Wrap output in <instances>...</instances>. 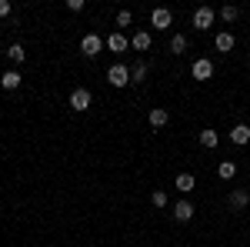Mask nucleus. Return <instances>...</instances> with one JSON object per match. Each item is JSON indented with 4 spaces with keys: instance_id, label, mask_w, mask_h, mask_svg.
<instances>
[{
    "instance_id": "f257e3e1",
    "label": "nucleus",
    "mask_w": 250,
    "mask_h": 247,
    "mask_svg": "<svg viewBox=\"0 0 250 247\" xmlns=\"http://www.w3.org/2000/svg\"><path fill=\"white\" fill-rule=\"evenodd\" d=\"M107 84H110V87H127V84H130V67H127V64H114V67L107 70Z\"/></svg>"
},
{
    "instance_id": "f03ea898",
    "label": "nucleus",
    "mask_w": 250,
    "mask_h": 247,
    "mask_svg": "<svg viewBox=\"0 0 250 247\" xmlns=\"http://www.w3.org/2000/svg\"><path fill=\"white\" fill-rule=\"evenodd\" d=\"M213 20H217V10H213V7H197V10H193V27H197V30H210Z\"/></svg>"
},
{
    "instance_id": "7ed1b4c3",
    "label": "nucleus",
    "mask_w": 250,
    "mask_h": 247,
    "mask_svg": "<svg viewBox=\"0 0 250 247\" xmlns=\"http://www.w3.org/2000/svg\"><path fill=\"white\" fill-rule=\"evenodd\" d=\"M90 104H94V97H90V90H87V87H77V90L70 94V107H74L77 114L90 111Z\"/></svg>"
},
{
    "instance_id": "20e7f679",
    "label": "nucleus",
    "mask_w": 250,
    "mask_h": 247,
    "mask_svg": "<svg viewBox=\"0 0 250 247\" xmlns=\"http://www.w3.org/2000/svg\"><path fill=\"white\" fill-rule=\"evenodd\" d=\"M150 23H154L157 30H170V23H173V14H170V7H157L154 14H150Z\"/></svg>"
},
{
    "instance_id": "39448f33",
    "label": "nucleus",
    "mask_w": 250,
    "mask_h": 247,
    "mask_svg": "<svg viewBox=\"0 0 250 247\" xmlns=\"http://www.w3.org/2000/svg\"><path fill=\"white\" fill-rule=\"evenodd\" d=\"M190 74L197 77V80H210V77H213V64L207 57H197V60H193V67H190Z\"/></svg>"
},
{
    "instance_id": "423d86ee",
    "label": "nucleus",
    "mask_w": 250,
    "mask_h": 247,
    "mask_svg": "<svg viewBox=\"0 0 250 247\" xmlns=\"http://www.w3.org/2000/svg\"><path fill=\"white\" fill-rule=\"evenodd\" d=\"M170 214H173V221H180V224H187V221H190V217L197 214V210H193V204H190V201H177Z\"/></svg>"
},
{
    "instance_id": "0eeeda50",
    "label": "nucleus",
    "mask_w": 250,
    "mask_h": 247,
    "mask_svg": "<svg viewBox=\"0 0 250 247\" xmlns=\"http://www.w3.org/2000/svg\"><path fill=\"white\" fill-rule=\"evenodd\" d=\"M100 47H104V40L97 37V34H87V37L80 40V50H83L87 57H97V54H100Z\"/></svg>"
},
{
    "instance_id": "6e6552de",
    "label": "nucleus",
    "mask_w": 250,
    "mask_h": 247,
    "mask_svg": "<svg viewBox=\"0 0 250 247\" xmlns=\"http://www.w3.org/2000/svg\"><path fill=\"white\" fill-rule=\"evenodd\" d=\"M230 210H244L250 204V190H244V187H237V190H230Z\"/></svg>"
},
{
    "instance_id": "1a4fd4ad",
    "label": "nucleus",
    "mask_w": 250,
    "mask_h": 247,
    "mask_svg": "<svg viewBox=\"0 0 250 247\" xmlns=\"http://www.w3.org/2000/svg\"><path fill=\"white\" fill-rule=\"evenodd\" d=\"M150 44H154V37H150L147 30H137L134 37H130V47H134V50H140V54H144V50H150Z\"/></svg>"
},
{
    "instance_id": "9d476101",
    "label": "nucleus",
    "mask_w": 250,
    "mask_h": 247,
    "mask_svg": "<svg viewBox=\"0 0 250 247\" xmlns=\"http://www.w3.org/2000/svg\"><path fill=\"white\" fill-rule=\"evenodd\" d=\"M104 44H107V47H110L114 54H124V50L130 47V40L124 37V34H117V30H114V34H110V37H107V40H104Z\"/></svg>"
},
{
    "instance_id": "9b49d317",
    "label": "nucleus",
    "mask_w": 250,
    "mask_h": 247,
    "mask_svg": "<svg viewBox=\"0 0 250 247\" xmlns=\"http://www.w3.org/2000/svg\"><path fill=\"white\" fill-rule=\"evenodd\" d=\"M170 124V111L167 107H154L150 111V127H167Z\"/></svg>"
},
{
    "instance_id": "f8f14e48",
    "label": "nucleus",
    "mask_w": 250,
    "mask_h": 247,
    "mask_svg": "<svg viewBox=\"0 0 250 247\" xmlns=\"http://www.w3.org/2000/svg\"><path fill=\"white\" fill-rule=\"evenodd\" d=\"M213 47H217L220 54H227V50H233V34H227V30H220V34L213 37Z\"/></svg>"
},
{
    "instance_id": "ddd939ff",
    "label": "nucleus",
    "mask_w": 250,
    "mask_h": 247,
    "mask_svg": "<svg viewBox=\"0 0 250 247\" xmlns=\"http://www.w3.org/2000/svg\"><path fill=\"white\" fill-rule=\"evenodd\" d=\"M217 177H220V180H233V177H237V164H233V160H220V164H217Z\"/></svg>"
},
{
    "instance_id": "4468645a",
    "label": "nucleus",
    "mask_w": 250,
    "mask_h": 247,
    "mask_svg": "<svg viewBox=\"0 0 250 247\" xmlns=\"http://www.w3.org/2000/svg\"><path fill=\"white\" fill-rule=\"evenodd\" d=\"M230 140H233V144H240V147L250 144V127H247V124H237V127L230 131Z\"/></svg>"
},
{
    "instance_id": "2eb2a0df",
    "label": "nucleus",
    "mask_w": 250,
    "mask_h": 247,
    "mask_svg": "<svg viewBox=\"0 0 250 247\" xmlns=\"http://www.w3.org/2000/svg\"><path fill=\"white\" fill-rule=\"evenodd\" d=\"M20 80H23V77H20L17 70H7V74L0 77V87H3V90H17V87H20Z\"/></svg>"
},
{
    "instance_id": "dca6fc26",
    "label": "nucleus",
    "mask_w": 250,
    "mask_h": 247,
    "mask_svg": "<svg viewBox=\"0 0 250 247\" xmlns=\"http://www.w3.org/2000/svg\"><path fill=\"white\" fill-rule=\"evenodd\" d=\"M197 140H200V147H207V151L220 144V137H217V131H210V127H207V131H200V134H197Z\"/></svg>"
},
{
    "instance_id": "f3484780",
    "label": "nucleus",
    "mask_w": 250,
    "mask_h": 247,
    "mask_svg": "<svg viewBox=\"0 0 250 247\" xmlns=\"http://www.w3.org/2000/svg\"><path fill=\"white\" fill-rule=\"evenodd\" d=\"M173 187L180 190V194H190V190L197 187V180H193V174H180V177L173 180Z\"/></svg>"
},
{
    "instance_id": "a211bd4d",
    "label": "nucleus",
    "mask_w": 250,
    "mask_h": 247,
    "mask_svg": "<svg viewBox=\"0 0 250 247\" xmlns=\"http://www.w3.org/2000/svg\"><path fill=\"white\" fill-rule=\"evenodd\" d=\"M144 77H147V64L140 60V64L130 67V84H144Z\"/></svg>"
},
{
    "instance_id": "6ab92c4d",
    "label": "nucleus",
    "mask_w": 250,
    "mask_h": 247,
    "mask_svg": "<svg viewBox=\"0 0 250 247\" xmlns=\"http://www.w3.org/2000/svg\"><path fill=\"white\" fill-rule=\"evenodd\" d=\"M187 50V37L184 34H173L170 37V54H184Z\"/></svg>"
},
{
    "instance_id": "aec40b11",
    "label": "nucleus",
    "mask_w": 250,
    "mask_h": 247,
    "mask_svg": "<svg viewBox=\"0 0 250 247\" xmlns=\"http://www.w3.org/2000/svg\"><path fill=\"white\" fill-rule=\"evenodd\" d=\"M7 57L14 60V64H23V60H27V50H23L20 44H10V50H7Z\"/></svg>"
},
{
    "instance_id": "412c9836",
    "label": "nucleus",
    "mask_w": 250,
    "mask_h": 247,
    "mask_svg": "<svg viewBox=\"0 0 250 247\" xmlns=\"http://www.w3.org/2000/svg\"><path fill=\"white\" fill-rule=\"evenodd\" d=\"M237 14H240V10H237L233 3H227V7H220V20H227V23H233V20H237Z\"/></svg>"
},
{
    "instance_id": "4be33fe9",
    "label": "nucleus",
    "mask_w": 250,
    "mask_h": 247,
    "mask_svg": "<svg viewBox=\"0 0 250 247\" xmlns=\"http://www.w3.org/2000/svg\"><path fill=\"white\" fill-rule=\"evenodd\" d=\"M150 201H154V207H167V190H154Z\"/></svg>"
},
{
    "instance_id": "5701e85b",
    "label": "nucleus",
    "mask_w": 250,
    "mask_h": 247,
    "mask_svg": "<svg viewBox=\"0 0 250 247\" xmlns=\"http://www.w3.org/2000/svg\"><path fill=\"white\" fill-rule=\"evenodd\" d=\"M130 20H134V14H130V10H120V14H117V27H127Z\"/></svg>"
},
{
    "instance_id": "b1692460",
    "label": "nucleus",
    "mask_w": 250,
    "mask_h": 247,
    "mask_svg": "<svg viewBox=\"0 0 250 247\" xmlns=\"http://www.w3.org/2000/svg\"><path fill=\"white\" fill-rule=\"evenodd\" d=\"M0 17H10V0H0Z\"/></svg>"
},
{
    "instance_id": "393cba45",
    "label": "nucleus",
    "mask_w": 250,
    "mask_h": 247,
    "mask_svg": "<svg viewBox=\"0 0 250 247\" xmlns=\"http://www.w3.org/2000/svg\"><path fill=\"white\" fill-rule=\"evenodd\" d=\"M67 7H70V10L77 14V10H83V0H67Z\"/></svg>"
}]
</instances>
